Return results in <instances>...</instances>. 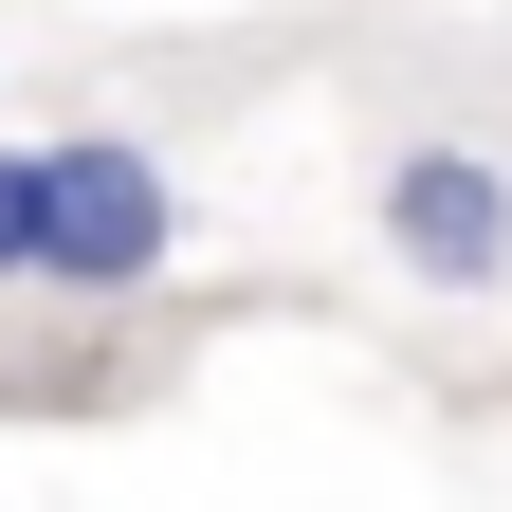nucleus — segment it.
Here are the masks:
<instances>
[{"label":"nucleus","instance_id":"f03ea898","mask_svg":"<svg viewBox=\"0 0 512 512\" xmlns=\"http://www.w3.org/2000/svg\"><path fill=\"white\" fill-rule=\"evenodd\" d=\"M384 256L421 293H512V165L494 147H384Z\"/></svg>","mask_w":512,"mask_h":512},{"label":"nucleus","instance_id":"7ed1b4c3","mask_svg":"<svg viewBox=\"0 0 512 512\" xmlns=\"http://www.w3.org/2000/svg\"><path fill=\"white\" fill-rule=\"evenodd\" d=\"M110 403V348H0V421H74Z\"/></svg>","mask_w":512,"mask_h":512},{"label":"nucleus","instance_id":"20e7f679","mask_svg":"<svg viewBox=\"0 0 512 512\" xmlns=\"http://www.w3.org/2000/svg\"><path fill=\"white\" fill-rule=\"evenodd\" d=\"M37 275V147H0V293Z\"/></svg>","mask_w":512,"mask_h":512},{"label":"nucleus","instance_id":"f257e3e1","mask_svg":"<svg viewBox=\"0 0 512 512\" xmlns=\"http://www.w3.org/2000/svg\"><path fill=\"white\" fill-rule=\"evenodd\" d=\"M165 275V165L128 128H55L37 147V275L19 293H74V311H128Z\"/></svg>","mask_w":512,"mask_h":512}]
</instances>
